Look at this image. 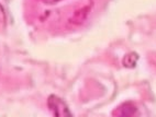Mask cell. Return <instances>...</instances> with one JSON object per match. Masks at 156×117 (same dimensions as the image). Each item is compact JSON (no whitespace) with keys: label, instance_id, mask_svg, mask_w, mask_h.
<instances>
[{"label":"cell","instance_id":"obj_1","mask_svg":"<svg viewBox=\"0 0 156 117\" xmlns=\"http://www.w3.org/2000/svg\"><path fill=\"white\" fill-rule=\"evenodd\" d=\"M48 103L50 111H52L53 115H55V116H70L72 115L65 102H63L61 99L55 96V95H52L48 98Z\"/></svg>","mask_w":156,"mask_h":117}]
</instances>
